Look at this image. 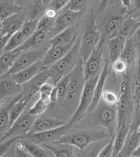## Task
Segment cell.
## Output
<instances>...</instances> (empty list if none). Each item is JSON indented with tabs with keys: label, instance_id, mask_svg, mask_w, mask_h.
Segmentation results:
<instances>
[{
	"label": "cell",
	"instance_id": "28",
	"mask_svg": "<svg viewBox=\"0 0 140 157\" xmlns=\"http://www.w3.org/2000/svg\"><path fill=\"white\" fill-rule=\"evenodd\" d=\"M124 18L121 15H113L106 19L104 23V38H110L116 35L121 27Z\"/></svg>",
	"mask_w": 140,
	"mask_h": 157
},
{
	"label": "cell",
	"instance_id": "8",
	"mask_svg": "<svg viewBox=\"0 0 140 157\" xmlns=\"http://www.w3.org/2000/svg\"><path fill=\"white\" fill-rule=\"evenodd\" d=\"M26 20V12L24 11L15 13L1 20V49H3L6 47L9 39L23 26Z\"/></svg>",
	"mask_w": 140,
	"mask_h": 157
},
{
	"label": "cell",
	"instance_id": "31",
	"mask_svg": "<svg viewBox=\"0 0 140 157\" xmlns=\"http://www.w3.org/2000/svg\"><path fill=\"white\" fill-rule=\"evenodd\" d=\"M28 38L29 37L20 28L19 31L16 32L13 36L9 39L7 44L3 49H1V52L15 50V49L19 48V47H21L28 40Z\"/></svg>",
	"mask_w": 140,
	"mask_h": 157
},
{
	"label": "cell",
	"instance_id": "20",
	"mask_svg": "<svg viewBox=\"0 0 140 157\" xmlns=\"http://www.w3.org/2000/svg\"><path fill=\"white\" fill-rule=\"evenodd\" d=\"M77 25H72L68 28L57 33L53 37H52L48 42L49 47L53 46H60V45H66L75 42L78 39L77 34Z\"/></svg>",
	"mask_w": 140,
	"mask_h": 157
},
{
	"label": "cell",
	"instance_id": "37",
	"mask_svg": "<svg viewBox=\"0 0 140 157\" xmlns=\"http://www.w3.org/2000/svg\"><path fill=\"white\" fill-rule=\"evenodd\" d=\"M69 82V74L63 76L59 82L55 84L58 92V102H62L67 92V89Z\"/></svg>",
	"mask_w": 140,
	"mask_h": 157
},
{
	"label": "cell",
	"instance_id": "33",
	"mask_svg": "<svg viewBox=\"0 0 140 157\" xmlns=\"http://www.w3.org/2000/svg\"><path fill=\"white\" fill-rule=\"evenodd\" d=\"M46 6L42 2V0H37L30 4V7L26 11V19L33 20V19H40L45 14L46 10Z\"/></svg>",
	"mask_w": 140,
	"mask_h": 157
},
{
	"label": "cell",
	"instance_id": "50",
	"mask_svg": "<svg viewBox=\"0 0 140 157\" xmlns=\"http://www.w3.org/2000/svg\"><path fill=\"white\" fill-rule=\"evenodd\" d=\"M121 4L124 8H126L128 11L130 12L131 9V6H132V0H120Z\"/></svg>",
	"mask_w": 140,
	"mask_h": 157
},
{
	"label": "cell",
	"instance_id": "1",
	"mask_svg": "<svg viewBox=\"0 0 140 157\" xmlns=\"http://www.w3.org/2000/svg\"><path fill=\"white\" fill-rule=\"evenodd\" d=\"M85 74H84V62L81 58L76 67L69 73V82L67 89L65 98L62 100L63 105L68 111L76 112L79 105L81 95L85 84Z\"/></svg>",
	"mask_w": 140,
	"mask_h": 157
},
{
	"label": "cell",
	"instance_id": "7",
	"mask_svg": "<svg viewBox=\"0 0 140 157\" xmlns=\"http://www.w3.org/2000/svg\"><path fill=\"white\" fill-rule=\"evenodd\" d=\"M99 75L89 78L85 81L83 92L81 95V98L79 101V105L77 106L76 112L73 113V115L70 119V124L74 125L75 123L80 121L83 119V116L89 112L90 105H91L92 101H93L94 92H95L96 83H97L98 79H99Z\"/></svg>",
	"mask_w": 140,
	"mask_h": 157
},
{
	"label": "cell",
	"instance_id": "32",
	"mask_svg": "<svg viewBox=\"0 0 140 157\" xmlns=\"http://www.w3.org/2000/svg\"><path fill=\"white\" fill-rule=\"evenodd\" d=\"M0 6H1V20L15 13L24 11L23 7L17 5L13 0H0Z\"/></svg>",
	"mask_w": 140,
	"mask_h": 157
},
{
	"label": "cell",
	"instance_id": "53",
	"mask_svg": "<svg viewBox=\"0 0 140 157\" xmlns=\"http://www.w3.org/2000/svg\"><path fill=\"white\" fill-rule=\"evenodd\" d=\"M131 157H140V145L136 148V150L132 153Z\"/></svg>",
	"mask_w": 140,
	"mask_h": 157
},
{
	"label": "cell",
	"instance_id": "41",
	"mask_svg": "<svg viewBox=\"0 0 140 157\" xmlns=\"http://www.w3.org/2000/svg\"><path fill=\"white\" fill-rule=\"evenodd\" d=\"M91 0H70L69 3L66 7L74 11L85 12L87 7L89 6Z\"/></svg>",
	"mask_w": 140,
	"mask_h": 157
},
{
	"label": "cell",
	"instance_id": "29",
	"mask_svg": "<svg viewBox=\"0 0 140 157\" xmlns=\"http://www.w3.org/2000/svg\"><path fill=\"white\" fill-rule=\"evenodd\" d=\"M21 141L25 146L26 150L31 155V157H52L53 156L51 151L46 149L42 145L37 144L26 138L21 139Z\"/></svg>",
	"mask_w": 140,
	"mask_h": 157
},
{
	"label": "cell",
	"instance_id": "2",
	"mask_svg": "<svg viewBox=\"0 0 140 157\" xmlns=\"http://www.w3.org/2000/svg\"><path fill=\"white\" fill-rule=\"evenodd\" d=\"M80 45L81 39L78 38L72 48L68 52V54H66L57 63L53 64L48 68L50 73V82L53 84H56L63 76L69 74L76 67L77 63L81 59Z\"/></svg>",
	"mask_w": 140,
	"mask_h": 157
},
{
	"label": "cell",
	"instance_id": "5",
	"mask_svg": "<svg viewBox=\"0 0 140 157\" xmlns=\"http://www.w3.org/2000/svg\"><path fill=\"white\" fill-rule=\"evenodd\" d=\"M122 76L119 101L117 104L118 123L129 121V116L131 113H133L134 111V94L131 90V75L127 71L125 74L122 75Z\"/></svg>",
	"mask_w": 140,
	"mask_h": 157
},
{
	"label": "cell",
	"instance_id": "43",
	"mask_svg": "<svg viewBox=\"0 0 140 157\" xmlns=\"http://www.w3.org/2000/svg\"><path fill=\"white\" fill-rule=\"evenodd\" d=\"M23 137H12V138L6 139L1 140V144H0V156L5 155V154L7 151L9 150L13 145L16 144V142L22 139Z\"/></svg>",
	"mask_w": 140,
	"mask_h": 157
},
{
	"label": "cell",
	"instance_id": "25",
	"mask_svg": "<svg viewBox=\"0 0 140 157\" xmlns=\"http://www.w3.org/2000/svg\"><path fill=\"white\" fill-rule=\"evenodd\" d=\"M140 26V18L137 19L134 18L131 15H126L124 18L123 23H122L121 27L119 29V32L117 34L121 35L126 40L131 39L133 36V34L139 28Z\"/></svg>",
	"mask_w": 140,
	"mask_h": 157
},
{
	"label": "cell",
	"instance_id": "12",
	"mask_svg": "<svg viewBox=\"0 0 140 157\" xmlns=\"http://www.w3.org/2000/svg\"><path fill=\"white\" fill-rule=\"evenodd\" d=\"M72 126L73 125L68 122L63 126L54 128V129L36 132V133H28L25 138L39 145L50 143L53 141H57L58 140H60L63 135L68 133V131L71 129Z\"/></svg>",
	"mask_w": 140,
	"mask_h": 157
},
{
	"label": "cell",
	"instance_id": "24",
	"mask_svg": "<svg viewBox=\"0 0 140 157\" xmlns=\"http://www.w3.org/2000/svg\"><path fill=\"white\" fill-rule=\"evenodd\" d=\"M42 146L46 149L51 151L53 155L55 157H72L75 155L74 151V146L68 144V143H62L60 141H53L50 143L42 144Z\"/></svg>",
	"mask_w": 140,
	"mask_h": 157
},
{
	"label": "cell",
	"instance_id": "38",
	"mask_svg": "<svg viewBox=\"0 0 140 157\" xmlns=\"http://www.w3.org/2000/svg\"><path fill=\"white\" fill-rule=\"evenodd\" d=\"M102 100L104 104L109 105H117L119 96L111 90H104L102 95Z\"/></svg>",
	"mask_w": 140,
	"mask_h": 157
},
{
	"label": "cell",
	"instance_id": "9",
	"mask_svg": "<svg viewBox=\"0 0 140 157\" xmlns=\"http://www.w3.org/2000/svg\"><path fill=\"white\" fill-rule=\"evenodd\" d=\"M103 51H104V38L102 37L98 47L93 51L90 56L84 63V74L86 80L100 75L106 60V57H104L103 56Z\"/></svg>",
	"mask_w": 140,
	"mask_h": 157
},
{
	"label": "cell",
	"instance_id": "6",
	"mask_svg": "<svg viewBox=\"0 0 140 157\" xmlns=\"http://www.w3.org/2000/svg\"><path fill=\"white\" fill-rule=\"evenodd\" d=\"M95 125L105 128L112 136L115 134L118 123L117 105H102L96 107L92 114Z\"/></svg>",
	"mask_w": 140,
	"mask_h": 157
},
{
	"label": "cell",
	"instance_id": "49",
	"mask_svg": "<svg viewBox=\"0 0 140 157\" xmlns=\"http://www.w3.org/2000/svg\"><path fill=\"white\" fill-rule=\"evenodd\" d=\"M140 9V0H132V6H131V9L127 15H131L132 13H134L135 11Z\"/></svg>",
	"mask_w": 140,
	"mask_h": 157
},
{
	"label": "cell",
	"instance_id": "54",
	"mask_svg": "<svg viewBox=\"0 0 140 157\" xmlns=\"http://www.w3.org/2000/svg\"><path fill=\"white\" fill-rule=\"evenodd\" d=\"M52 0H42V2L45 4V6H48L49 5H50V3H51Z\"/></svg>",
	"mask_w": 140,
	"mask_h": 157
},
{
	"label": "cell",
	"instance_id": "56",
	"mask_svg": "<svg viewBox=\"0 0 140 157\" xmlns=\"http://www.w3.org/2000/svg\"><path fill=\"white\" fill-rule=\"evenodd\" d=\"M138 132H139V133H140V126H139V127H138Z\"/></svg>",
	"mask_w": 140,
	"mask_h": 157
},
{
	"label": "cell",
	"instance_id": "13",
	"mask_svg": "<svg viewBox=\"0 0 140 157\" xmlns=\"http://www.w3.org/2000/svg\"><path fill=\"white\" fill-rule=\"evenodd\" d=\"M83 13L84 12L74 11L68 7H65L60 11L56 18L54 29L53 31V37L70 26L77 25L79 20L83 18Z\"/></svg>",
	"mask_w": 140,
	"mask_h": 157
},
{
	"label": "cell",
	"instance_id": "23",
	"mask_svg": "<svg viewBox=\"0 0 140 157\" xmlns=\"http://www.w3.org/2000/svg\"><path fill=\"white\" fill-rule=\"evenodd\" d=\"M130 126H131V123H129V121H123L117 124L116 132L113 135L115 144L114 156H118L119 153L123 149L129 132H130Z\"/></svg>",
	"mask_w": 140,
	"mask_h": 157
},
{
	"label": "cell",
	"instance_id": "17",
	"mask_svg": "<svg viewBox=\"0 0 140 157\" xmlns=\"http://www.w3.org/2000/svg\"><path fill=\"white\" fill-rule=\"evenodd\" d=\"M109 64H110V62L109 60V57L107 56L104 65L102 67V71H101L100 75H99L98 82L96 83L95 92H94V98H93L92 104H91L90 108H89V113L93 112L96 107L98 106V105L100 104V100L102 99V95L104 91V86L106 83V80H107L108 75L109 74Z\"/></svg>",
	"mask_w": 140,
	"mask_h": 157
},
{
	"label": "cell",
	"instance_id": "10",
	"mask_svg": "<svg viewBox=\"0 0 140 157\" xmlns=\"http://www.w3.org/2000/svg\"><path fill=\"white\" fill-rule=\"evenodd\" d=\"M49 46L44 47L42 48L38 49H32V50H27L21 52L19 57L17 58L16 62L14 63L12 69L8 72L9 74H14L17 73L22 69H26L27 67L31 66L39 61H41L42 58L44 57L45 53L48 49Z\"/></svg>",
	"mask_w": 140,
	"mask_h": 157
},
{
	"label": "cell",
	"instance_id": "35",
	"mask_svg": "<svg viewBox=\"0 0 140 157\" xmlns=\"http://www.w3.org/2000/svg\"><path fill=\"white\" fill-rule=\"evenodd\" d=\"M49 105L50 104L48 102L45 101L44 99H42L41 98L39 97L38 99L32 103V105L27 109V111L32 115L39 117V116L42 115L46 111V109H47Z\"/></svg>",
	"mask_w": 140,
	"mask_h": 157
},
{
	"label": "cell",
	"instance_id": "30",
	"mask_svg": "<svg viewBox=\"0 0 140 157\" xmlns=\"http://www.w3.org/2000/svg\"><path fill=\"white\" fill-rule=\"evenodd\" d=\"M138 49L135 47V45L131 41V40L128 39L125 47H124L121 56H120V58L127 63L129 69L134 66V64L136 63V60L138 59Z\"/></svg>",
	"mask_w": 140,
	"mask_h": 157
},
{
	"label": "cell",
	"instance_id": "55",
	"mask_svg": "<svg viewBox=\"0 0 140 157\" xmlns=\"http://www.w3.org/2000/svg\"><path fill=\"white\" fill-rule=\"evenodd\" d=\"M35 1H37V0H29L30 4H31V3H33V2H35Z\"/></svg>",
	"mask_w": 140,
	"mask_h": 157
},
{
	"label": "cell",
	"instance_id": "19",
	"mask_svg": "<svg viewBox=\"0 0 140 157\" xmlns=\"http://www.w3.org/2000/svg\"><path fill=\"white\" fill-rule=\"evenodd\" d=\"M45 69H47V68H45L43 63H42V60H41V61H39L34 64H32L31 66L27 67L26 69H22V70H20L17 73L11 74V75H12V77L13 79L19 84L23 85L28 81H30L32 77H34L41 70H43Z\"/></svg>",
	"mask_w": 140,
	"mask_h": 157
},
{
	"label": "cell",
	"instance_id": "21",
	"mask_svg": "<svg viewBox=\"0 0 140 157\" xmlns=\"http://www.w3.org/2000/svg\"><path fill=\"white\" fill-rule=\"evenodd\" d=\"M127 40L119 34L108 39V57L110 63L118 59L123 50Z\"/></svg>",
	"mask_w": 140,
	"mask_h": 157
},
{
	"label": "cell",
	"instance_id": "16",
	"mask_svg": "<svg viewBox=\"0 0 140 157\" xmlns=\"http://www.w3.org/2000/svg\"><path fill=\"white\" fill-rule=\"evenodd\" d=\"M76 41L69 44L49 47L48 49L45 53L44 57L42 58V63L45 68H49L51 65L57 63L59 60H61L72 48Z\"/></svg>",
	"mask_w": 140,
	"mask_h": 157
},
{
	"label": "cell",
	"instance_id": "39",
	"mask_svg": "<svg viewBox=\"0 0 140 157\" xmlns=\"http://www.w3.org/2000/svg\"><path fill=\"white\" fill-rule=\"evenodd\" d=\"M54 86H55V84H53L50 81L46 82L41 88L39 89V97L41 98L42 99H44L45 101L48 102L49 104H51L50 98H51L52 91H53V90L54 88Z\"/></svg>",
	"mask_w": 140,
	"mask_h": 157
},
{
	"label": "cell",
	"instance_id": "40",
	"mask_svg": "<svg viewBox=\"0 0 140 157\" xmlns=\"http://www.w3.org/2000/svg\"><path fill=\"white\" fill-rule=\"evenodd\" d=\"M111 63H112L111 69H112V71L114 72V74L123 75L129 70V67H128L127 63H125L123 60H122L120 57Z\"/></svg>",
	"mask_w": 140,
	"mask_h": 157
},
{
	"label": "cell",
	"instance_id": "34",
	"mask_svg": "<svg viewBox=\"0 0 140 157\" xmlns=\"http://www.w3.org/2000/svg\"><path fill=\"white\" fill-rule=\"evenodd\" d=\"M0 113V139H2L11 127L10 123V115H9V107L1 108Z\"/></svg>",
	"mask_w": 140,
	"mask_h": 157
},
{
	"label": "cell",
	"instance_id": "45",
	"mask_svg": "<svg viewBox=\"0 0 140 157\" xmlns=\"http://www.w3.org/2000/svg\"><path fill=\"white\" fill-rule=\"evenodd\" d=\"M134 105H140V75H137L133 89Z\"/></svg>",
	"mask_w": 140,
	"mask_h": 157
},
{
	"label": "cell",
	"instance_id": "47",
	"mask_svg": "<svg viewBox=\"0 0 140 157\" xmlns=\"http://www.w3.org/2000/svg\"><path fill=\"white\" fill-rule=\"evenodd\" d=\"M59 13H60V12H58L57 10H55L54 8L47 6L46 7V12H45L44 15H46V17H48V18H50V19H56Z\"/></svg>",
	"mask_w": 140,
	"mask_h": 157
},
{
	"label": "cell",
	"instance_id": "26",
	"mask_svg": "<svg viewBox=\"0 0 140 157\" xmlns=\"http://www.w3.org/2000/svg\"><path fill=\"white\" fill-rule=\"evenodd\" d=\"M140 145V133L138 130L130 131L127 139L125 140L124 146L121 152L119 153L118 157H131L132 153Z\"/></svg>",
	"mask_w": 140,
	"mask_h": 157
},
{
	"label": "cell",
	"instance_id": "15",
	"mask_svg": "<svg viewBox=\"0 0 140 157\" xmlns=\"http://www.w3.org/2000/svg\"><path fill=\"white\" fill-rule=\"evenodd\" d=\"M24 91L23 85H20L16 82L12 75L6 73L0 77V97L1 98H12L20 94Z\"/></svg>",
	"mask_w": 140,
	"mask_h": 157
},
{
	"label": "cell",
	"instance_id": "57",
	"mask_svg": "<svg viewBox=\"0 0 140 157\" xmlns=\"http://www.w3.org/2000/svg\"><path fill=\"white\" fill-rule=\"evenodd\" d=\"M13 1H14V2H15V1H16V0H13Z\"/></svg>",
	"mask_w": 140,
	"mask_h": 157
},
{
	"label": "cell",
	"instance_id": "44",
	"mask_svg": "<svg viewBox=\"0 0 140 157\" xmlns=\"http://www.w3.org/2000/svg\"><path fill=\"white\" fill-rule=\"evenodd\" d=\"M132 114L133 116L130 126V131H136L140 126V105H134V111Z\"/></svg>",
	"mask_w": 140,
	"mask_h": 157
},
{
	"label": "cell",
	"instance_id": "4",
	"mask_svg": "<svg viewBox=\"0 0 140 157\" xmlns=\"http://www.w3.org/2000/svg\"><path fill=\"white\" fill-rule=\"evenodd\" d=\"M102 38V34L96 24V13L94 10H92L91 14L89 15L85 31L81 39L80 55L84 63L90 56L93 51L98 47Z\"/></svg>",
	"mask_w": 140,
	"mask_h": 157
},
{
	"label": "cell",
	"instance_id": "11",
	"mask_svg": "<svg viewBox=\"0 0 140 157\" xmlns=\"http://www.w3.org/2000/svg\"><path fill=\"white\" fill-rule=\"evenodd\" d=\"M36 119H37L36 116L32 115L31 113H28V111H26L13 123V126L10 127L9 131L6 132V134L3 138L1 139V140L8 138H12V137L25 138L31 131L32 125Z\"/></svg>",
	"mask_w": 140,
	"mask_h": 157
},
{
	"label": "cell",
	"instance_id": "3",
	"mask_svg": "<svg viewBox=\"0 0 140 157\" xmlns=\"http://www.w3.org/2000/svg\"><path fill=\"white\" fill-rule=\"evenodd\" d=\"M110 137H112V135L106 129H92L67 133L60 140H58L57 141L72 145L80 150H85L94 142H97L99 140H102Z\"/></svg>",
	"mask_w": 140,
	"mask_h": 157
},
{
	"label": "cell",
	"instance_id": "42",
	"mask_svg": "<svg viewBox=\"0 0 140 157\" xmlns=\"http://www.w3.org/2000/svg\"><path fill=\"white\" fill-rule=\"evenodd\" d=\"M115 144H114V136L109 141L108 143L104 145L99 151L98 155L99 157H112L114 156Z\"/></svg>",
	"mask_w": 140,
	"mask_h": 157
},
{
	"label": "cell",
	"instance_id": "18",
	"mask_svg": "<svg viewBox=\"0 0 140 157\" xmlns=\"http://www.w3.org/2000/svg\"><path fill=\"white\" fill-rule=\"evenodd\" d=\"M50 80V73L48 68L41 70L39 74L32 77L30 81L23 84L24 91L27 94L37 95L39 94V90L45 83Z\"/></svg>",
	"mask_w": 140,
	"mask_h": 157
},
{
	"label": "cell",
	"instance_id": "46",
	"mask_svg": "<svg viewBox=\"0 0 140 157\" xmlns=\"http://www.w3.org/2000/svg\"><path fill=\"white\" fill-rule=\"evenodd\" d=\"M69 1L70 0H52L49 6L53 7L55 10H57L58 12H60L68 6Z\"/></svg>",
	"mask_w": 140,
	"mask_h": 157
},
{
	"label": "cell",
	"instance_id": "14",
	"mask_svg": "<svg viewBox=\"0 0 140 157\" xmlns=\"http://www.w3.org/2000/svg\"><path fill=\"white\" fill-rule=\"evenodd\" d=\"M51 38L52 35L49 32L37 29V31L28 38V40L26 42L17 49L20 52H24V51L32 50V49L42 48L44 47L49 46L48 42Z\"/></svg>",
	"mask_w": 140,
	"mask_h": 157
},
{
	"label": "cell",
	"instance_id": "52",
	"mask_svg": "<svg viewBox=\"0 0 140 157\" xmlns=\"http://www.w3.org/2000/svg\"><path fill=\"white\" fill-rule=\"evenodd\" d=\"M137 75H140V48L138 52V59H137Z\"/></svg>",
	"mask_w": 140,
	"mask_h": 157
},
{
	"label": "cell",
	"instance_id": "48",
	"mask_svg": "<svg viewBox=\"0 0 140 157\" xmlns=\"http://www.w3.org/2000/svg\"><path fill=\"white\" fill-rule=\"evenodd\" d=\"M131 41L133 42V44L135 45V47L139 49L140 48V26L139 28L136 31V33L133 34V36L131 38Z\"/></svg>",
	"mask_w": 140,
	"mask_h": 157
},
{
	"label": "cell",
	"instance_id": "36",
	"mask_svg": "<svg viewBox=\"0 0 140 157\" xmlns=\"http://www.w3.org/2000/svg\"><path fill=\"white\" fill-rule=\"evenodd\" d=\"M55 22H56V19H50V18L46 17V15H43L41 17V19L39 20L37 29L49 32L53 37V31L55 26Z\"/></svg>",
	"mask_w": 140,
	"mask_h": 157
},
{
	"label": "cell",
	"instance_id": "51",
	"mask_svg": "<svg viewBox=\"0 0 140 157\" xmlns=\"http://www.w3.org/2000/svg\"><path fill=\"white\" fill-rule=\"evenodd\" d=\"M109 3H110V0H101L99 4V11L102 12L103 10H105Z\"/></svg>",
	"mask_w": 140,
	"mask_h": 157
},
{
	"label": "cell",
	"instance_id": "27",
	"mask_svg": "<svg viewBox=\"0 0 140 157\" xmlns=\"http://www.w3.org/2000/svg\"><path fill=\"white\" fill-rule=\"evenodd\" d=\"M20 51L18 49L12 51L1 52L0 57V74L1 75H5L10 71L17 58L20 55Z\"/></svg>",
	"mask_w": 140,
	"mask_h": 157
},
{
	"label": "cell",
	"instance_id": "22",
	"mask_svg": "<svg viewBox=\"0 0 140 157\" xmlns=\"http://www.w3.org/2000/svg\"><path fill=\"white\" fill-rule=\"evenodd\" d=\"M67 124L64 120L55 118H38L36 119L33 125L32 126V129L29 133H36V132H44L47 130L54 129L60 126H63Z\"/></svg>",
	"mask_w": 140,
	"mask_h": 157
}]
</instances>
